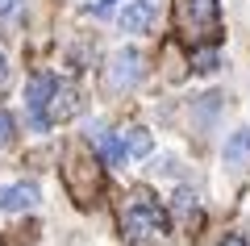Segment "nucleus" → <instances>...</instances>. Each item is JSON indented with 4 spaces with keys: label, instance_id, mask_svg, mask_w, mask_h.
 <instances>
[{
    "label": "nucleus",
    "instance_id": "nucleus-4",
    "mask_svg": "<svg viewBox=\"0 0 250 246\" xmlns=\"http://www.w3.org/2000/svg\"><path fill=\"white\" fill-rule=\"evenodd\" d=\"M54 84H59L54 75H34V79H29V88H25V109H29L34 130H46V125H50V121H46V100H50Z\"/></svg>",
    "mask_w": 250,
    "mask_h": 246
},
{
    "label": "nucleus",
    "instance_id": "nucleus-11",
    "mask_svg": "<svg viewBox=\"0 0 250 246\" xmlns=\"http://www.w3.org/2000/svg\"><path fill=\"white\" fill-rule=\"evenodd\" d=\"M121 146H125V155H150V134L142 130V125H134V130H125L121 134Z\"/></svg>",
    "mask_w": 250,
    "mask_h": 246
},
{
    "label": "nucleus",
    "instance_id": "nucleus-15",
    "mask_svg": "<svg viewBox=\"0 0 250 246\" xmlns=\"http://www.w3.org/2000/svg\"><path fill=\"white\" fill-rule=\"evenodd\" d=\"M21 13V0H0V17H17Z\"/></svg>",
    "mask_w": 250,
    "mask_h": 246
},
{
    "label": "nucleus",
    "instance_id": "nucleus-3",
    "mask_svg": "<svg viewBox=\"0 0 250 246\" xmlns=\"http://www.w3.org/2000/svg\"><path fill=\"white\" fill-rule=\"evenodd\" d=\"M62 179H67V192H71L80 204H96L100 184H104V171H100L96 158L71 155V158H67V167H62Z\"/></svg>",
    "mask_w": 250,
    "mask_h": 246
},
{
    "label": "nucleus",
    "instance_id": "nucleus-14",
    "mask_svg": "<svg viewBox=\"0 0 250 246\" xmlns=\"http://www.w3.org/2000/svg\"><path fill=\"white\" fill-rule=\"evenodd\" d=\"M113 4H117V0H96V4H88V13H92V17H108Z\"/></svg>",
    "mask_w": 250,
    "mask_h": 246
},
{
    "label": "nucleus",
    "instance_id": "nucleus-10",
    "mask_svg": "<svg viewBox=\"0 0 250 246\" xmlns=\"http://www.w3.org/2000/svg\"><path fill=\"white\" fill-rule=\"evenodd\" d=\"M246 158H250V130H238L225 142V163H229V167H242Z\"/></svg>",
    "mask_w": 250,
    "mask_h": 246
},
{
    "label": "nucleus",
    "instance_id": "nucleus-17",
    "mask_svg": "<svg viewBox=\"0 0 250 246\" xmlns=\"http://www.w3.org/2000/svg\"><path fill=\"white\" fill-rule=\"evenodd\" d=\"M221 246H246V238H238V234H229V238H225Z\"/></svg>",
    "mask_w": 250,
    "mask_h": 246
},
{
    "label": "nucleus",
    "instance_id": "nucleus-6",
    "mask_svg": "<svg viewBox=\"0 0 250 246\" xmlns=\"http://www.w3.org/2000/svg\"><path fill=\"white\" fill-rule=\"evenodd\" d=\"M38 204V184H9L0 188V213H25Z\"/></svg>",
    "mask_w": 250,
    "mask_h": 246
},
{
    "label": "nucleus",
    "instance_id": "nucleus-2",
    "mask_svg": "<svg viewBox=\"0 0 250 246\" xmlns=\"http://www.w3.org/2000/svg\"><path fill=\"white\" fill-rule=\"evenodd\" d=\"M217 17H221V4L217 0H175V21H179L188 42H208V38H217Z\"/></svg>",
    "mask_w": 250,
    "mask_h": 246
},
{
    "label": "nucleus",
    "instance_id": "nucleus-18",
    "mask_svg": "<svg viewBox=\"0 0 250 246\" xmlns=\"http://www.w3.org/2000/svg\"><path fill=\"white\" fill-rule=\"evenodd\" d=\"M146 4H154V0H146Z\"/></svg>",
    "mask_w": 250,
    "mask_h": 246
},
{
    "label": "nucleus",
    "instance_id": "nucleus-12",
    "mask_svg": "<svg viewBox=\"0 0 250 246\" xmlns=\"http://www.w3.org/2000/svg\"><path fill=\"white\" fill-rule=\"evenodd\" d=\"M192 67H196L200 75H213V71L221 67V54H217L213 46H196V50H192Z\"/></svg>",
    "mask_w": 250,
    "mask_h": 246
},
{
    "label": "nucleus",
    "instance_id": "nucleus-9",
    "mask_svg": "<svg viewBox=\"0 0 250 246\" xmlns=\"http://www.w3.org/2000/svg\"><path fill=\"white\" fill-rule=\"evenodd\" d=\"M150 21H154V4H146V0L125 4V13H121V29L125 34H142V29H150Z\"/></svg>",
    "mask_w": 250,
    "mask_h": 246
},
{
    "label": "nucleus",
    "instance_id": "nucleus-1",
    "mask_svg": "<svg viewBox=\"0 0 250 246\" xmlns=\"http://www.w3.org/2000/svg\"><path fill=\"white\" fill-rule=\"evenodd\" d=\"M117 225H121V238H125V242L146 246V242H159V238L171 229V221H167V209H163L146 188H138V192H129V201L121 204Z\"/></svg>",
    "mask_w": 250,
    "mask_h": 246
},
{
    "label": "nucleus",
    "instance_id": "nucleus-7",
    "mask_svg": "<svg viewBox=\"0 0 250 246\" xmlns=\"http://www.w3.org/2000/svg\"><path fill=\"white\" fill-rule=\"evenodd\" d=\"M88 142L100 150V158H104L108 167H121V163H125V146H121L117 134H108V130H100V125H96V130H88Z\"/></svg>",
    "mask_w": 250,
    "mask_h": 246
},
{
    "label": "nucleus",
    "instance_id": "nucleus-8",
    "mask_svg": "<svg viewBox=\"0 0 250 246\" xmlns=\"http://www.w3.org/2000/svg\"><path fill=\"white\" fill-rule=\"evenodd\" d=\"M75 88H67V84H54L50 100H46V121H62V117H71L75 113Z\"/></svg>",
    "mask_w": 250,
    "mask_h": 246
},
{
    "label": "nucleus",
    "instance_id": "nucleus-5",
    "mask_svg": "<svg viewBox=\"0 0 250 246\" xmlns=\"http://www.w3.org/2000/svg\"><path fill=\"white\" fill-rule=\"evenodd\" d=\"M142 79V54L129 46V50H117L113 63H108V84L113 88H134Z\"/></svg>",
    "mask_w": 250,
    "mask_h": 246
},
{
    "label": "nucleus",
    "instance_id": "nucleus-13",
    "mask_svg": "<svg viewBox=\"0 0 250 246\" xmlns=\"http://www.w3.org/2000/svg\"><path fill=\"white\" fill-rule=\"evenodd\" d=\"M13 138H17V121H13V113H4V109H0V150L13 146Z\"/></svg>",
    "mask_w": 250,
    "mask_h": 246
},
{
    "label": "nucleus",
    "instance_id": "nucleus-16",
    "mask_svg": "<svg viewBox=\"0 0 250 246\" xmlns=\"http://www.w3.org/2000/svg\"><path fill=\"white\" fill-rule=\"evenodd\" d=\"M9 79V59H4V50H0V84Z\"/></svg>",
    "mask_w": 250,
    "mask_h": 246
}]
</instances>
